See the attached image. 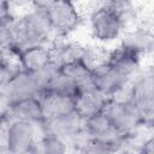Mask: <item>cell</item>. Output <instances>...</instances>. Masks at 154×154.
<instances>
[{
  "label": "cell",
  "instance_id": "6da1fadb",
  "mask_svg": "<svg viewBox=\"0 0 154 154\" xmlns=\"http://www.w3.org/2000/svg\"><path fill=\"white\" fill-rule=\"evenodd\" d=\"M10 31L14 51L29 46L47 45L54 34L43 1L32 2L31 8L20 17L12 16Z\"/></svg>",
  "mask_w": 154,
  "mask_h": 154
},
{
  "label": "cell",
  "instance_id": "7a4b0ae2",
  "mask_svg": "<svg viewBox=\"0 0 154 154\" xmlns=\"http://www.w3.org/2000/svg\"><path fill=\"white\" fill-rule=\"evenodd\" d=\"M125 96L118 97L126 100L136 111L141 124L150 128L154 117V75L150 69L137 73L129 87L125 89Z\"/></svg>",
  "mask_w": 154,
  "mask_h": 154
},
{
  "label": "cell",
  "instance_id": "3957f363",
  "mask_svg": "<svg viewBox=\"0 0 154 154\" xmlns=\"http://www.w3.org/2000/svg\"><path fill=\"white\" fill-rule=\"evenodd\" d=\"M89 23L93 37L101 43H107L120 38L125 30V24L122 16L109 4V1L102 2L91 11Z\"/></svg>",
  "mask_w": 154,
  "mask_h": 154
},
{
  "label": "cell",
  "instance_id": "277c9868",
  "mask_svg": "<svg viewBox=\"0 0 154 154\" xmlns=\"http://www.w3.org/2000/svg\"><path fill=\"white\" fill-rule=\"evenodd\" d=\"M42 94L43 85L38 75L30 73L20 69L0 88V97L7 107L20 100L40 97Z\"/></svg>",
  "mask_w": 154,
  "mask_h": 154
},
{
  "label": "cell",
  "instance_id": "5b68a950",
  "mask_svg": "<svg viewBox=\"0 0 154 154\" xmlns=\"http://www.w3.org/2000/svg\"><path fill=\"white\" fill-rule=\"evenodd\" d=\"M37 126L41 135L59 138L69 147H73L84 135L83 119L76 112L43 119Z\"/></svg>",
  "mask_w": 154,
  "mask_h": 154
},
{
  "label": "cell",
  "instance_id": "8992f818",
  "mask_svg": "<svg viewBox=\"0 0 154 154\" xmlns=\"http://www.w3.org/2000/svg\"><path fill=\"white\" fill-rule=\"evenodd\" d=\"M43 5L47 10L54 36L66 37L79 26L82 17L71 1H43Z\"/></svg>",
  "mask_w": 154,
  "mask_h": 154
},
{
  "label": "cell",
  "instance_id": "52a82bcc",
  "mask_svg": "<svg viewBox=\"0 0 154 154\" xmlns=\"http://www.w3.org/2000/svg\"><path fill=\"white\" fill-rule=\"evenodd\" d=\"M102 113L106 116L112 126L122 135L134 134L141 128H144L141 124L136 111L126 100L118 97L108 99Z\"/></svg>",
  "mask_w": 154,
  "mask_h": 154
},
{
  "label": "cell",
  "instance_id": "ba28073f",
  "mask_svg": "<svg viewBox=\"0 0 154 154\" xmlns=\"http://www.w3.org/2000/svg\"><path fill=\"white\" fill-rule=\"evenodd\" d=\"M38 125V124H37ZM24 122H10L5 128L8 154H31L37 136L38 126Z\"/></svg>",
  "mask_w": 154,
  "mask_h": 154
},
{
  "label": "cell",
  "instance_id": "9c48e42d",
  "mask_svg": "<svg viewBox=\"0 0 154 154\" xmlns=\"http://www.w3.org/2000/svg\"><path fill=\"white\" fill-rule=\"evenodd\" d=\"M94 75L96 89L109 99L122 95L134 78L108 61L96 66L94 69Z\"/></svg>",
  "mask_w": 154,
  "mask_h": 154
},
{
  "label": "cell",
  "instance_id": "30bf717a",
  "mask_svg": "<svg viewBox=\"0 0 154 154\" xmlns=\"http://www.w3.org/2000/svg\"><path fill=\"white\" fill-rule=\"evenodd\" d=\"M19 69L30 73H38L46 69L52 60L51 47L47 45H36L16 51Z\"/></svg>",
  "mask_w": 154,
  "mask_h": 154
},
{
  "label": "cell",
  "instance_id": "8fae6325",
  "mask_svg": "<svg viewBox=\"0 0 154 154\" xmlns=\"http://www.w3.org/2000/svg\"><path fill=\"white\" fill-rule=\"evenodd\" d=\"M7 123L24 122L30 124H40L43 119L42 107L38 97H31L11 103L4 112Z\"/></svg>",
  "mask_w": 154,
  "mask_h": 154
},
{
  "label": "cell",
  "instance_id": "7c38bea8",
  "mask_svg": "<svg viewBox=\"0 0 154 154\" xmlns=\"http://www.w3.org/2000/svg\"><path fill=\"white\" fill-rule=\"evenodd\" d=\"M119 46L138 54L140 57L148 54L153 51L154 47L153 31L146 25H137L132 29L125 30V32H123L120 36Z\"/></svg>",
  "mask_w": 154,
  "mask_h": 154
},
{
  "label": "cell",
  "instance_id": "4fadbf2b",
  "mask_svg": "<svg viewBox=\"0 0 154 154\" xmlns=\"http://www.w3.org/2000/svg\"><path fill=\"white\" fill-rule=\"evenodd\" d=\"M83 131L88 137L107 142V143L112 144L113 147L124 136V135L119 134L112 126V124L108 122V119L106 118V116L102 112L84 119L83 120Z\"/></svg>",
  "mask_w": 154,
  "mask_h": 154
},
{
  "label": "cell",
  "instance_id": "5bb4252c",
  "mask_svg": "<svg viewBox=\"0 0 154 154\" xmlns=\"http://www.w3.org/2000/svg\"><path fill=\"white\" fill-rule=\"evenodd\" d=\"M109 97H107L96 88L82 91L75 99V112L84 120L89 117L101 113Z\"/></svg>",
  "mask_w": 154,
  "mask_h": 154
},
{
  "label": "cell",
  "instance_id": "9a60e30c",
  "mask_svg": "<svg viewBox=\"0 0 154 154\" xmlns=\"http://www.w3.org/2000/svg\"><path fill=\"white\" fill-rule=\"evenodd\" d=\"M52 60L60 67L73 63V61H83L85 45L76 41H58L51 47Z\"/></svg>",
  "mask_w": 154,
  "mask_h": 154
},
{
  "label": "cell",
  "instance_id": "2e32d148",
  "mask_svg": "<svg viewBox=\"0 0 154 154\" xmlns=\"http://www.w3.org/2000/svg\"><path fill=\"white\" fill-rule=\"evenodd\" d=\"M61 72L72 81L79 93L96 88L94 70L83 61H73L66 64L61 66Z\"/></svg>",
  "mask_w": 154,
  "mask_h": 154
},
{
  "label": "cell",
  "instance_id": "e0dca14e",
  "mask_svg": "<svg viewBox=\"0 0 154 154\" xmlns=\"http://www.w3.org/2000/svg\"><path fill=\"white\" fill-rule=\"evenodd\" d=\"M38 99L42 107L43 119L75 112V99L47 94V93H43Z\"/></svg>",
  "mask_w": 154,
  "mask_h": 154
},
{
  "label": "cell",
  "instance_id": "ac0fdd59",
  "mask_svg": "<svg viewBox=\"0 0 154 154\" xmlns=\"http://www.w3.org/2000/svg\"><path fill=\"white\" fill-rule=\"evenodd\" d=\"M106 61L114 65L119 70L124 71L129 76L135 77L140 70L141 57L122 46H118L116 49L108 52Z\"/></svg>",
  "mask_w": 154,
  "mask_h": 154
},
{
  "label": "cell",
  "instance_id": "d6986e66",
  "mask_svg": "<svg viewBox=\"0 0 154 154\" xmlns=\"http://www.w3.org/2000/svg\"><path fill=\"white\" fill-rule=\"evenodd\" d=\"M43 93L59 95V96H65V97H71V99H76L77 95L79 94L78 89L72 83V81L61 72V69L48 82V84L46 85Z\"/></svg>",
  "mask_w": 154,
  "mask_h": 154
},
{
  "label": "cell",
  "instance_id": "ffe728a7",
  "mask_svg": "<svg viewBox=\"0 0 154 154\" xmlns=\"http://www.w3.org/2000/svg\"><path fill=\"white\" fill-rule=\"evenodd\" d=\"M69 146L64 141L52 137L41 135L31 152V154H67Z\"/></svg>",
  "mask_w": 154,
  "mask_h": 154
},
{
  "label": "cell",
  "instance_id": "44dd1931",
  "mask_svg": "<svg viewBox=\"0 0 154 154\" xmlns=\"http://www.w3.org/2000/svg\"><path fill=\"white\" fill-rule=\"evenodd\" d=\"M13 59H17L14 49L10 48L0 52V87H2L19 70V65L14 64Z\"/></svg>",
  "mask_w": 154,
  "mask_h": 154
},
{
  "label": "cell",
  "instance_id": "7402d4cb",
  "mask_svg": "<svg viewBox=\"0 0 154 154\" xmlns=\"http://www.w3.org/2000/svg\"><path fill=\"white\" fill-rule=\"evenodd\" d=\"M76 154H113V146L90 137H85L75 147Z\"/></svg>",
  "mask_w": 154,
  "mask_h": 154
},
{
  "label": "cell",
  "instance_id": "603a6c76",
  "mask_svg": "<svg viewBox=\"0 0 154 154\" xmlns=\"http://www.w3.org/2000/svg\"><path fill=\"white\" fill-rule=\"evenodd\" d=\"M11 17L7 19H0V52L12 48V38H11V31H10Z\"/></svg>",
  "mask_w": 154,
  "mask_h": 154
},
{
  "label": "cell",
  "instance_id": "cb8c5ba5",
  "mask_svg": "<svg viewBox=\"0 0 154 154\" xmlns=\"http://www.w3.org/2000/svg\"><path fill=\"white\" fill-rule=\"evenodd\" d=\"M153 137L149 136L147 138H144L141 143V146L138 147V150H137V154H153L154 150H153Z\"/></svg>",
  "mask_w": 154,
  "mask_h": 154
},
{
  "label": "cell",
  "instance_id": "d4e9b609",
  "mask_svg": "<svg viewBox=\"0 0 154 154\" xmlns=\"http://www.w3.org/2000/svg\"><path fill=\"white\" fill-rule=\"evenodd\" d=\"M12 16L11 13V4L7 1L0 0V19H7Z\"/></svg>",
  "mask_w": 154,
  "mask_h": 154
},
{
  "label": "cell",
  "instance_id": "484cf974",
  "mask_svg": "<svg viewBox=\"0 0 154 154\" xmlns=\"http://www.w3.org/2000/svg\"><path fill=\"white\" fill-rule=\"evenodd\" d=\"M6 124H7V122H6L5 117H4V114H0V134H1V132L5 130Z\"/></svg>",
  "mask_w": 154,
  "mask_h": 154
},
{
  "label": "cell",
  "instance_id": "4316f807",
  "mask_svg": "<svg viewBox=\"0 0 154 154\" xmlns=\"http://www.w3.org/2000/svg\"><path fill=\"white\" fill-rule=\"evenodd\" d=\"M0 88H1V87H0Z\"/></svg>",
  "mask_w": 154,
  "mask_h": 154
}]
</instances>
